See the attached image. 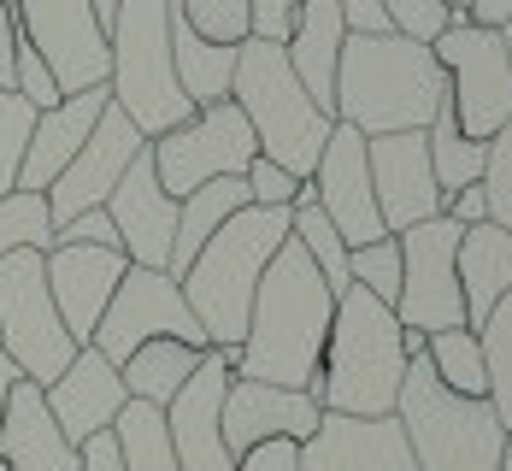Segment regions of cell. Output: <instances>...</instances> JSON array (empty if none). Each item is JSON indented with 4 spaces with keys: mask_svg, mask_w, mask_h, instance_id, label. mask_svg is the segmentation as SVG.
I'll return each instance as SVG.
<instances>
[{
    "mask_svg": "<svg viewBox=\"0 0 512 471\" xmlns=\"http://www.w3.org/2000/svg\"><path fill=\"white\" fill-rule=\"evenodd\" d=\"M30 130H36V106L24 95H0V195L18 189V171H24V148H30Z\"/></svg>",
    "mask_w": 512,
    "mask_h": 471,
    "instance_id": "obj_37",
    "label": "cell"
},
{
    "mask_svg": "<svg viewBox=\"0 0 512 471\" xmlns=\"http://www.w3.org/2000/svg\"><path fill=\"white\" fill-rule=\"evenodd\" d=\"M448 218H454V224H483V218H489V195H483V183H465V189H454V195H448Z\"/></svg>",
    "mask_w": 512,
    "mask_h": 471,
    "instance_id": "obj_46",
    "label": "cell"
},
{
    "mask_svg": "<svg viewBox=\"0 0 512 471\" xmlns=\"http://www.w3.org/2000/svg\"><path fill=\"white\" fill-rule=\"evenodd\" d=\"M460 295H465V330H483V318L512 295V230L501 224H465L460 230Z\"/></svg>",
    "mask_w": 512,
    "mask_h": 471,
    "instance_id": "obj_25",
    "label": "cell"
},
{
    "mask_svg": "<svg viewBox=\"0 0 512 471\" xmlns=\"http://www.w3.org/2000/svg\"><path fill=\"white\" fill-rule=\"evenodd\" d=\"M365 159H371V195L383 212V230L401 236L412 224H430L448 212V195L430 171V142L424 130H395V136H365Z\"/></svg>",
    "mask_w": 512,
    "mask_h": 471,
    "instance_id": "obj_15",
    "label": "cell"
},
{
    "mask_svg": "<svg viewBox=\"0 0 512 471\" xmlns=\"http://www.w3.org/2000/svg\"><path fill=\"white\" fill-rule=\"evenodd\" d=\"M442 106H448V71L424 42H407L395 30L342 42L330 95L336 124H354L359 136H395V130H430Z\"/></svg>",
    "mask_w": 512,
    "mask_h": 471,
    "instance_id": "obj_2",
    "label": "cell"
},
{
    "mask_svg": "<svg viewBox=\"0 0 512 471\" xmlns=\"http://www.w3.org/2000/svg\"><path fill=\"white\" fill-rule=\"evenodd\" d=\"M42 401H48L53 424L83 448L89 436H101V430H112V419L124 413V377H118V366L112 360H101L95 348H77V360L53 377L48 389H42Z\"/></svg>",
    "mask_w": 512,
    "mask_h": 471,
    "instance_id": "obj_22",
    "label": "cell"
},
{
    "mask_svg": "<svg viewBox=\"0 0 512 471\" xmlns=\"http://www.w3.org/2000/svg\"><path fill=\"white\" fill-rule=\"evenodd\" d=\"M42 265H48V295L59 307V318H65V330H71V342L89 348V336L101 324L112 289L124 283L130 260L118 248H48Z\"/></svg>",
    "mask_w": 512,
    "mask_h": 471,
    "instance_id": "obj_21",
    "label": "cell"
},
{
    "mask_svg": "<svg viewBox=\"0 0 512 471\" xmlns=\"http://www.w3.org/2000/svg\"><path fill=\"white\" fill-rule=\"evenodd\" d=\"M148 154H154V171H159V183H165V195L183 201V195H195L212 177H242L254 165L259 142H254V130H248V118H242V106L212 101V106H195L189 124H177L159 142H148Z\"/></svg>",
    "mask_w": 512,
    "mask_h": 471,
    "instance_id": "obj_10",
    "label": "cell"
},
{
    "mask_svg": "<svg viewBox=\"0 0 512 471\" xmlns=\"http://www.w3.org/2000/svg\"><path fill=\"white\" fill-rule=\"evenodd\" d=\"M495 471H512V448H507V460H501V466H495Z\"/></svg>",
    "mask_w": 512,
    "mask_h": 471,
    "instance_id": "obj_52",
    "label": "cell"
},
{
    "mask_svg": "<svg viewBox=\"0 0 512 471\" xmlns=\"http://www.w3.org/2000/svg\"><path fill=\"white\" fill-rule=\"evenodd\" d=\"M342 42H348V24H342V6L336 0H301L295 6V30H289V65L301 77L312 101L330 112V95H336V59H342Z\"/></svg>",
    "mask_w": 512,
    "mask_h": 471,
    "instance_id": "obj_26",
    "label": "cell"
},
{
    "mask_svg": "<svg viewBox=\"0 0 512 471\" xmlns=\"http://www.w3.org/2000/svg\"><path fill=\"white\" fill-rule=\"evenodd\" d=\"M83 471H124L112 430H101V436H89V442H83Z\"/></svg>",
    "mask_w": 512,
    "mask_h": 471,
    "instance_id": "obj_47",
    "label": "cell"
},
{
    "mask_svg": "<svg viewBox=\"0 0 512 471\" xmlns=\"http://www.w3.org/2000/svg\"><path fill=\"white\" fill-rule=\"evenodd\" d=\"M407 360V324L395 318V307H383L377 295L348 283L336 295V318H330V342H324V360L312 377V395L324 413L389 419Z\"/></svg>",
    "mask_w": 512,
    "mask_h": 471,
    "instance_id": "obj_3",
    "label": "cell"
},
{
    "mask_svg": "<svg viewBox=\"0 0 512 471\" xmlns=\"http://www.w3.org/2000/svg\"><path fill=\"white\" fill-rule=\"evenodd\" d=\"M106 53H112L106 95L148 142L195 118V101L177 89V65H171V0H118Z\"/></svg>",
    "mask_w": 512,
    "mask_h": 471,
    "instance_id": "obj_7",
    "label": "cell"
},
{
    "mask_svg": "<svg viewBox=\"0 0 512 471\" xmlns=\"http://www.w3.org/2000/svg\"><path fill=\"white\" fill-rule=\"evenodd\" d=\"M383 18H389V30H395V36L424 42V48L454 24V12H448L442 0H383Z\"/></svg>",
    "mask_w": 512,
    "mask_h": 471,
    "instance_id": "obj_39",
    "label": "cell"
},
{
    "mask_svg": "<svg viewBox=\"0 0 512 471\" xmlns=\"http://www.w3.org/2000/svg\"><path fill=\"white\" fill-rule=\"evenodd\" d=\"M112 12H118V0H95V18H101V30H112Z\"/></svg>",
    "mask_w": 512,
    "mask_h": 471,
    "instance_id": "obj_50",
    "label": "cell"
},
{
    "mask_svg": "<svg viewBox=\"0 0 512 471\" xmlns=\"http://www.w3.org/2000/svg\"><path fill=\"white\" fill-rule=\"evenodd\" d=\"M53 248H118V254H124L118 224L106 218V207H89V212H77L71 224H59V230H53Z\"/></svg>",
    "mask_w": 512,
    "mask_h": 471,
    "instance_id": "obj_41",
    "label": "cell"
},
{
    "mask_svg": "<svg viewBox=\"0 0 512 471\" xmlns=\"http://www.w3.org/2000/svg\"><path fill=\"white\" fill-rule=\"evenodd\" d=\"M424 360L430 371L454 389V395H483L489 401V371H483V342H477V330H436V336H424Z\"/></svg>",
    "mask_w": 512,
    "mask_h": 471,
    "instance_id": "obj_32",
    "label": "cell"
},
{
    "mask_svg": "<svg viewBox=\"0 0 512 471\" xmlns=\"http://www.w3.org/2000/svg\"><path fill=\"white\" fill-rule=\"evenodd\" d=\"M236 471H301V442H259L236 460Z\"/></svg>",
    "mask_w": 512,
    "mask_h": 471,
    "instance_id": "obj_42",
    "label": "cell"
},
{
    "mask_svg": "<svg viewBox=\"0 0 512 471\" xmlns=\"http://www.w3.org/2000/svg\"><path fill=\"white\" fill-rule=\"evenodd\" d=\"M348 283L377 295L383 307L401 301V236H377L365 248H348Z\"/></svg>",
    "mask_w": 512,
    "mask_h": 471,
    "instance_id": "obj_35",
    "label": "cell"
},
{
    "mask_svg": "<svg viewBox=\"0 0 512 471\" xmlns=\"http://www.w3.org/2000/svg\"><path fill=\"white\" fill-rule=\"evenodd\" d=\"M189 30L206 42H224V48H242L254 36V0H171Z\"/></svg>",
    "mask_w": 512,
    "mask_h": 471,
    "instance_id": "obj_36",
    "label": "cell"
},
{
    "mask_svg": "<svg viewBox=\"0 0 512 471\" xmlns=\"http://www.w3.org/2000/svg\"><path fill=\"white\" fill-rule=\"evenodd\" d=\"M312 201L318 212L342 230L348 248H365L383 230V212H377V195H371V159H365V136L354 124H336L324 154H318V171H312Z\"/></svg>",
    "mask_w": 512,
    "mask_h": 471,
    "instance_id": "obj_17",
    "label": "cell"
},
{
    "mask_svg": "<svg viewBox=\"0 0 512 471\" xmlns=\"http://www.w3.org/2000/svg\"><path fill=\"white\" fill-rule=\"evenodd\" d=\"M48 254L18 248L0 260V354L18 366L24 383L48 389L59 371L77 360V342L48 295Z\"/></svg>",
    "mask_w": 512,
    "mask_h": 471,
    "instance_id": "obj_8",
    "label": "cell"
},
{
    "mask_svg": "<svg viewBox=\"0 0 512 471\" xmlns=\"http://www.w3.org/2000/svg\"><path fill=\"white\" fill-rule=\"evenodd\" d=\"M106 218L118 224V242H124V260L165 271L171 265V242H177V201L165 195L154 171V154L142 148L136 165L124 171V183L106 195Z\"/></svg>",
    "mask_w": 512,
    "mask_h": 471,
    "instance_id": "obj_19",
    "label": "cell"
},
{
    "mask_svg": "<svg viewBox=\"0 0 512 471\" xmlns=\"http://www.w3.org/2000/svg\"><path fill=\"white\" fill-rule=\"evenodd\" d=\"M171 65H177V89L195 106L230 101V83H236V48L224 42H206L189 30V18L171 6Z\"/></svg>",
    "mask_w": 512,
    "mask_h": 471,
    "instance_id": "obj_28",
    "label": "cell"
},
{
    "mask_svg": "<svg viewBox=\"0 0 512 471\" xmlns=\"http://www.w3.org/2000/svg\"><path fill=\"white\" fill-rule=\"evenodd\" d=\"M106 106H112V95H106V89H83V95H65L59 106L36 112V130H30V148H24L18 189L48 195L53 177L77 159V148L89 142V130H95V118H101Z\"/></svg>",
    "mask_w": 512,
    "mask_h": 471,
    "instance_id": "obj_24",
    "label": "cell"
},
{
    "mask_svg": "<svg viewBox=\"0 0 512 471\" xmlns=\"http://www.w3.org/2000/svg\"><path fill=\"white\" fill-rule=\"evenodd\" d=\"M0 471H83V448L53 424L42 383H12L6 419H0Z\"/></svg>",
    "mask_w": 512,
    "mask_h": 471,
    "instance_id": "obj_23",
    "label": "cell"
},
{
    "mask_svg": "<svg viewBox=\"0 0 512 471\" xmlns=\"http://www.w3.org/2000/svg\"><path fill=\"white\" fill-rule=\"evenodd\" d=\"M242 183H248L254 207H295L301 201V177H289L283 165H271L265 154H254V165L242 171Z\"/></svg>",
    "mask_w": 512,
    "mask_h": 471,
    "instance_id": "obj_40",
    "label": "cell"
},
{
    "mask_svg": "<svg viewBox=\"0 0 512 471\" xmlns=\"http://www.w3.org/2000/svg\"><path fill=\"white\" fill-rule=\"evenodd\" d=\"M442 6H448L454 18H471V0H442Z\"/></svg>",
    "mask_w": 512,
    "mask_h": 471,
    "instance_id": "obj_51",
    "label": "cell"
},
{
    "mask_svg": "<svg viewBox=\"0 0 512 471\" xmlns=\"http://www.w3.org/2000/svg\"><path fill=\"white\" fill-rule=\"evenodd\" d=\"M112 442H118L124 471H177V448H171V430H165V407L124 401V413L112 419Z\"/></svg>",
    "mask_w": 512,
    "mask_h": 471,
    "instance_id": "obj_30",
    "label": "cell"
},
{
    "mask_svg": "<svg viewBox=\"0 0 512 471\" xmlns=\"http://www.w3.org/2000/svg\"><path fill=\"white\" fill-rule=\"evenodd\" d=\"M471 24H489V30L512 24V0H471Z\"/></svg>",
    "mask_w": 512,
    "mask_h": 471,
    "instance_id": "obj_48",
    "label": "cell"
},
{
    "mask_svg": "<svg viewBox=\"0 0 512 471\" xmlns=\"http://www.w3.org/2000/svg\"><path fill=\"white\" fill-rule=\"evenodd\" d=\"M324 419L312 389H277V383H254V377H230L224 389V448L242 460L259 442H307Z\"/></svg>",
    "mask_w": 512,
    "mask_h": 471,
    "instance_id": "obj_18",
    "label": "cell"
},
{
    "mask_svg": "<svg viewBox=\"0 0 512 471\" xmlns=\"http://www.w3.org/2000/svg\"><path fill=\"white\" fill-rule=\"evenodd\" d=\"M283 242H289V207H242L177 277L195 324L206 330V348H242L254 289Z\"/></svg>",
    "mask_w": 512,
    "mask_h": 471,
    "instance_id": "obj_4",
    "label": "cell"
},
{
    "mask_svg": "<svg viewBox=\"0 0 512 471\" xmlns=\"http://www.w3.org/2000/svg\"><path fill=\"white\" fill-rule=\"evenodd\" d=\"M148 148V136L118 112V106H106L101 118H95V130H89V142L77 148V159L53 177V189H48V218H53V230L59 224H71L77 212H89V207H106V195L124 183V171L136 165V154Z\"/></svg>",
    "mask_w": 512,
    "mask_h": 471,
    "instance_id": "obj_16",
    "label": "cell"
},
{
    "mask_svg": "<svg viewBox=\"0 0 512 471\" xmlns=\"http://www.w3.org/2000/svg\"><path fill=\"white\" fill-rule=\"evenodd\" d=\"M483 195H489V224L512 230V118L489 136V159H483Z\"/></svg>",
    "mask_w": 512,
    "mask_h": 471,
    "instance_id": "obj_38",
    "label": "cell"
},
{
    "mask_svg": "<svg viewBox=\"0 0 512 471\" xmlns=\"http://www.w3.org/2000/svg\"><path fill=\"white\" fill-rule=\"evenodd\" d=\"M395 419L407 430V448L418 460V471H495L512 448L495 407L483 395H454L430 371L424 354L407 360L401 395H395Z\"/></svg>",
    "mask_w": 512,
    "mask_h": 471,
    "instance_id": "obj_6",
    "label": "cell"
},
{
    "mask_svg": "<svg viewBox=\"0 0 512 471\" xmlns=\"http://www.w3.org/2000/svg\"><path fill=\"white\" fill-rule=\"evenodd\" d=\"M24 42V24H18V0H0V95L12 89V59Z\"/></svg>",
    "mask_w": 512,
    "mask_h": 471,
    "instance_id": "obj_44",
    "label": "cell"
},
{
    "mask_svg": "<svg viewBox=\"0 0 512 471\" xmlns=\"http://www.w3.org/2000/svg\"><path fill=\"white\" fill-rule=\"evenodd\" d=\"M454 254H460V224L448 212L430 218V224L401 230V301H395V318L407 330H418V336L465 324V295H460Z\"/></svg>",
    "mask_w": 512,
    "mask_h": 471,
    "instance_id": "obj_12",
    "label": "cell"
},
{
    "mask_svg": "<svg viewBox=\"0 0 512 471\" xmlns=\"http://www.w3.org/2000/svg\"><path fill=\"white\" fill-rule=\"evenodd\" d=\"M18 248H36V254H48L53 248L48 195H36V189H12V195H0V260L18 254Z\"/></svg>",
    "mask_w": 512,
    "mask_h": 471,
    "instance_id": "obj_34",
    "label": "cell"
},
{
    "mask_svg": "<svg viewBox=\"0 0 512 471\" xmlns=\"http://www.w3.org/2000/svg\"><path fill=\"white\" fill-rule=\"evenodd\" d=\"M230 101L242 106V118H248V130H254L259 154L271 159V165H283L289 177L307 183L312 171H318V154H324L336 118L301 89V77H295L283 42H259V36H248V42L236 48Z\"/></svg>",
    "mask_w": 512,
    "mask_h": 471,
    "instance_id": "obj_5",
    "label": "cell"
},
{
    "mask_svg": "<svg viewBox=\"0 0 512 471\" xmlns=\"http://www.w3.org/2000/svg\"><path fill=\"white\" fill-rule=\"evenodd\" d=\"M477 342H483V371H489V407L512 436V295H501V307L483 318Z\"/></svg>",
    "mask_w": 512,
    "mask_h": 471,
    "instance_id": "obj_33",
    "label": "cell"
},
{
    "mask_svg": "<svg viewBox=\"0 0 512 471\" xmlns=\"http://www.w3.org/2000/svg\"><path fill=\"white\" fill-rule=\"evenodd\" d=\"M336 6H342V24H348V36H389L383 0H336Z\"/></svg>",
    "mask_w": 512,
    "mask_h": 471,
    "instance_id": "obj_45",
    "label": "cell"
},
{
    "mask_svg": "<svg viewBox=\"0 0 512 471\" xmlns=\"http://www.w3.org/2000/svg\"><path fill=\"white\" fill-rule=\"evenodd\" d=\"M12 383H18V366L0 354V419H6V401H12Z\"/></svg>",
    "mask_w": 512,
    "mask_h": 471,
    "instance_id": "obj_49",
    "label": "cell"
},
{
    "mask_svg": "<svg viewBox=\"0 0 512 471\" xmlns=\"http://www.w3.org/2000/svg\"><path fill=\"white\" fill-rule=\"evenodd\" d=\"M18 24H24V42L48 59L59 95L106 89L112 53H106L95 0H18Z\"/></svg>",
    "mask_w": 512,
    "mask_h": 471,
    "instance_id": "obj_13",
    "label": "cell"
},
{
    "mask_svg": "<svg viewBox=\"0 0 512 471\" xmlns=\"http://www.w3.org/2000/svg\"><path fill=\"white\" fill-rule=\"evenodd\" d=\"M424 142H430V171H436L442 195H454V189H465V183H483L489 142H471V136H465L460 124H454V106H442V112L430 118Z\"/></svg>",
    "mask_w": 512,
    "mask_h": 471,
    "instance_id": "obj_31",
    "label": "cell"
},
{
    "mask_svg": "<svg viewBox=\"0 0 512 471\" xmlns=\"http://www.w3.org/2000/svg\"><path fill=\"white\" fill-rule=\"evenodd\" d=\"M301 471H418L401 419H354L324 413L318 430L301 442Z\"/></svg>",
    "mask_w": 512,
    "mask_h": 471,
    "instance_id": "obj_20",
    "label": "cell"
},
{
    "mask_svg": "<svg viewBox=\"0 0 512 471\" xmlns=\"http://www.w3.org/2000/svg\"><path fill=\"white\" fill-rule=\"evenodd\" d=\"M330 318H336V295L307 260V248L289 236L254 289L248 336L236 348V377L277 383V389H312L324 342H330Z\"/></svg>",
    "mask_w": 512,
    "mask_h": 471,
    "instance_id": "obj_1",
    "label": "cell"
},
{
    "mask_svg": "<svg viewBox=\"0 0 512 471\" xmlns=\"http://www.w3.org/2000/svg\"><path fill=\"white\" fill-rule=\"evenodd\" d=\"M242 207H254L242 177H212V183H201L195 195H183V201H177V242H171V265H165V271L183 277V271L195 265V254H201L206 242H212Z\"/></svg>",
    "mask_w": 512,
    "mask_h": 471,
    "instance_id": "obj_27",
    "label": "cell"
},
{
    "mask_svg": "<svg viewBox=\"0 0 512 471\" xmlns=\"http://www.w3.org/2000/svg\"><path fill=\"white\" fill-rule=\"evenodd\" d=\"M206 348H189V342H177V336H159V342H142L118 377H124V395L130 401H148V407H171L177 401V389L195 377Z\"/></svg>",
    "mask_w": 512,
    "mask_h": 471,
    "instance_id": "obj_29",
    "label": "cell"
},
{
    "mask_svg": "<svg viewBox=\"0 0 512 471\" xmlns=\"http://www.w3.org/2000/svg\"><path fill=\"white\" fill-rule=\"evenodd\" d=\"M301 0H254V36L259 42H289Z\"/></svg>",
    "mask_w": 512,
    "mask_h": 471,
    "instance_id": "obj_43",
    "label": "cell"
},
{
    "mask_svg": "<svg viewBox=\"0 0 512 471\" xmlns=\"http://www.w3.org/2000/svg\"><path fill=\"white\" fill-rule=\"evenodd\" d=\"M436 65L448 71V106L471 142H489L501 124L512 118V65H507V42L489 24L454 18L436 42Z\"/></svg>",
    "mask_w": 512,
    "mask_h": 471,
    "instance_id": "obj_9",
    "label": "cell"
},
{
    "mask_svg": "<svg viewBox=\"0 0 512 471\" xmlns=\"http://www.w3.org/2000/svg\"><path fill=\"white\" fill-rule=\"evenodd\" d=\"M230 377H236V348H206L195 377L165 407L177 471H236V454L224 448V389H230Z\"/></svg>",
    "mask_w": 512,
    "mask_h": 471,
    "instance_id": "obj_14",
    "label": "cell"
},
{
    "mask_svg": "<svg viewBox=\"0 0 512 471\" xmlns=\"http://www.w3.org/2000/svg\"><path fill=\"white\" fill-rule=\"evenodd\" d=\"M159 336H177V342H189V348H206V330L195 324L183 289H177V277H171V271H148V265H130L124 283H118L112 301H106L89 348H95L101 360H112V366H124L142 342H159Z\"/></svg>",
    "mask_w": 512,
    "mask_h": 471,
    "instance_id": "obj_11",
    "label": "cell"
}]
</instances>
